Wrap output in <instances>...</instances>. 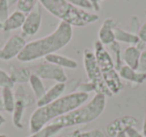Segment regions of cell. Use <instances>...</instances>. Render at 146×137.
I'll return each mask as SVG.
<instances>
[{
    "label": "cell",
    "mask_w": 146,
    "mask_h": 137,
    "mask_svg": "<svg viewBox=\"0 0 146 137\" xmlns=\"http://www.w3.org/2000/svg\"><path fill=\"white\" fill-rule=\"evenodd\" d=\"M73 36L72 26L61 21L52 33L26 43L23 50L17 56L21 62H30L57 52L71 41Z\"/></svg>",
    "instance_id": "obj_2"
},
{
    "label": "cell",
    "mask_w": 146,
    "mask_h": 137,
    "mask_svg": "<svg viewBox=\"0 0 146 137\" xmlns=\"http://www.w3.org/2000/svg\"><path fill=\"white\" fill-rule=\"evenodd\" d=\"M141 52L142 51L137 46H129L124 49L123 53H122V60L125 63V65L137 70Z\"/></svg>",
    "instance_id": "obj_16"
},
{
    "label": "cell",
    "mask_w": 146,
    "mask_h": 137,
    "mask_svg": "<svg viewBox=\"0 0 146 137\" xmlns=\"http://www.w3.org/2000/svg\"><path fill=\"white\" fill-rule=\"evenodd\" d=\"M28 82L30 84V87L32 89V92L34 94L35 98L37 100H39L45 94V92H46V89H45V86L42 82V79L38 75L33 73V74H31Z\"/></svg>",
    "instance_id": "obj_19"
},
{
    "label": "cell",
    "mask_w": 146,
    "mask_h": 137,
    "mask_svg": "<svg viewBox=\"0 0 146 137\" xmlns=\"http://www.w3.org/2000/svg\"><path fill=\"white\" fill-rule=\"evenodd\" d=\"M14 95H15V99H16V100L24 101V102L26 103L27 106L32 103V99L27 95V93L25 92V90H24V88H23L22 85H20V86L17 87V90H16V92L14 93Z\"/></svg>",
    "instance_id": "obj_26"
},
{
    "label": "cell",
    "mask_w": 146,
    "mask_h": 137,
    "mask_svg": "<svg viewBox=\"0 0 146 137\" xmlns=\"http://www.w3.org/2000/svg\"><path fill=\"white\" fill-rule=\"evenodd\" d=\"M61 130H62V128L60 126L50 122L47 125H45L44 127H42L40 130L31 133V135H29L28 137H52Z\"/></svg>",
    "instance_id": "obj_22"
},
{
    "label": "cell",
    "mask_w": 146,
    "mask_h": 137,
    "mask_svg": "<svg viewBox=\"0 0 146 137\" xmlns=\"http://www.w3.org/2000/svg\"><path fill=\"white\" fill-rule=\"evenodd\" d=\"M137 35L139 37L140 41L146 43V16H145V20L142 23V25H140V28L137 32Z\"/></svg>",
    "instance_id": "obj_33"
},
{
    "label": "cell",
    "mask_w": 146,
    "mask_h": 137,
    "mask_svg": "<svg viewBox=\"0 0 146 137\" xmlns=\"http://www.w3.org/2000/svg\"><path fill=\"white\" fill-rule=\"evenodd\" d=\"M0 103H2V101H1V96H0Z\"/></svg>",
    "instance_id": "obj_44"
},
{
    "label": "cell",
    "mask_w": 146,
    "mask_h": 137,
    "mask_svg": "<svg viewBox=\"0 0 146 137\" xmlns=\"http://www.w3.org/2000/svg\"><path fill=\"white\" fill-rule=\"evenodd\" d=\"M93 52L107 88L112 93V95L118 94L121 91L123 84L121 82L119 73L115 68L113 59L111 58L110 54L100 41L94 42Z\"/></svg>",
    "instance_id": "obj_5"
},
{
    "label": "cell",
    "mask_w": 146,
    "mask_h": 137,
    "mask_svg": "<svg viewBox=\"0 0 146 137\" xmlns=\"http://www.w3.org/2000/svg\"><path fill=\"white\" fill-rule=\"evenodd\" d=\"M105 107L106 96L100 93H96L87 104L82 105L71 112L54 119L52 123L60 126L62 129L75 125L90 123L103 113Z\"/></svg>",
    "instance_id": "obj_4"
},
{
    "label": "cell",
    "mask_w": 146,
    "mask_h": 137,
    "mask_svg": "<svg viewBox=\"0 0 146 137\" xmlns=\"http://www.w3.org/2000/svg\"><path fill=\"white\" fill-rule=\"evenodd\" d=\"M40 5V3L37 1L32 10L28 14H26L25 21L21 27L22 33L25 36H33L38 32L39 28H40L41 21H42Z\"/></svg>",
    "instance_id": "obj_9"
},
{
    "label": "cell",
    "mask_w": 146,
    "mask_h": 137,
    "mask_svg": "<svg viewBox=\"0 0 146 137\" xmlns=\"http://www.w3.org/2000/svg\"><path fill=\"white\" fill-rule=\"evenodd\" d=\"M66 1L70 3V4H72L73 6H75L80 9H83V10L93 9L92 4L90 3L89 0H66Z\"/></svg>",
    "instance_id": "obj_28"
},
{
    "label": "cell",
    "mask_w": 146,
    "mask_h": 137,
    "mask_svg": "<svg viewBox=\"0 0 146 137\" xmlns=\"http://www.w3.org/2000/svg\"><path fill=\"white\" fill-rule=\"evenodd\" d=\"M117 27V22L112 18H107L103 21L98 31V41L103 45H110L115 41L114 29Z\"/></svg>",
    "instance_id": "obj_11"
},
{
    "label": "cell",
    "mask_w": 146,
    "mask_h": 137,
    "mask_svg": "<svg viewBox=\"0 0 146 137\" xmlns=\"http://www.w3.org/2000/svg\"><path fill=\"white\" fill-rule=\"evenodd\" d=\"M115 137H127V136H126V134H125V133H119V134H118V135H116Z\"/></svg>",
    "instance_id": "obj_40"
},
{
    "label": "cell",
    "mask_w": 146,
    "mask_h": 137,
    "mask_svg": "<svg viewBox=\"0 0 146 137\" xmlns=\"http://www.w3.org/2000/svg\"><path fill=\"white\" fill-rule=\"evenodd\" d=\"M9 75L11 76L12 80L17 83H25L28 82L29 78L31 76V72L28 68L25 67H20V68H16V67H10V71H9Z\"/></svg>",
    "instance_id": "obj_20"
},
{
    "label": "cell",
    "mask_w": 146,
    "mask_h": 137,
    "mask_svg": "<svg viewBox=\"0 0 146 137\" xmlns=\"http://www.w3.org/2000/svg\"><path fill=\"white\" fill-rule=\"evenodd\" d=\"M125 134L127 137H145L141 132H139L135 127H132V128L127 129Z\"/></svg>",
    "instance_id": "obj_34"
},
{
    "label": "cell",
    "mask_w": 146,
    "mask_h": 137,
    "mask_svg": "<svg viewBox=\"0 0 146 137\" xmlns=\"http://www.w3.org/2000/svg\"><path fill=\"white\" fill-rule=\"evenodd\" d=\"M1 101H2L3 110L7 112H13L16 103L15 95L12 89L10 88H4L2 89V96H1Z\"/></svg>",
    "instance_id": "obj_21"
},
{
    "label": "cell",
    "mask_w": 146,
    "mask_h": 137,
    "mask_svg": "<svg viewBox=\"0 0 146 137\" xmlns=\"http://www.w3.org/2000/svg\"><path fill=\"white\" fill-rule=\"evenodd\" d=\"M26 103L22 100H16L15 103L14 110H13L12 114V122L13 125L16 127L17 129H22L24 127V124L22 122L23 114H24L25 108H26Z\"/></svg>",
    "instance_id": "obj_18"
},
{
    "label": "cell",
    "mask_w": 146,
    "mask_h": 137,
    "mask_svg": "<svg viewBox=\"0 0 146 137\" xmlns=\"http://www.w3.org/2000/svg\"><path fill=\"white\" fill-rule=\"evenodd\" d=\"M14 84V81L12 80L9 73H7L6 71L2 70V69H0V88L12 89Z\"/></svg>",
    "instance_id": "obj_25"
},
{
    "label": "cell",
    "mask_w": 146,
    "mask_h": 137,
    "mask_svg": "<svg viewBox=\"0 0 146 137\" xmlns=\"http://www.w3.org/2000/svg\"><path fill=\"white\" fill-rule=\"evenodd\" d=\"M137 125V119L133 116L125 115L112 120L106 126V133L109 137H115L119 133H125L126 130Z\"/></svg>",
    "instance_id": "obj_10"
},
{
    "label": "cell",
    "mask_w": 146,
    "mask_h": 137,
    "mask_svg": "<svg viewBox=\"0 0 146 137\" xmlns=\"http://www.w3.org/2000/svg\"><path fill=\"white\" fill-rule=\"evenodd\" d=\"M79 137H105V134L100 129H92L89 131L81 132Z\"/></svg>",
    "instance_id": "obj_29"
},
{
    "label": "cell",
    "mask_w": 146,
    "mask_h": 137,
    "mask_svg": "<svg viewBox=\"0 0 146 137\" xmlns=\"http://www.w3.org/2000/svg\"><path fill=\"white\" fill-rule=\"evenodd\" d=\"M9 4L7 0H0V23L3 24L9 16Z\"/></svg>",
    "instance_id": "obj_27"
},
{
    "label": "cell",
    "mask_w": 146,
    "mask_h": 137,
    "mask_svg": "<svg viewBox=\"0 0 146 137\" xmlns=\"http://www.w3.org/2000/svg\"><path fill=\"white\" fill-rule=\"evenodd\" d=\"M77 89L80 91V92H84V93H88L91 92V91H94L95 92V88H94V85L92 84L91 82H84L81 83L77 86Z\"/></svg>",
    "instance_id": "obj_31"
},
{
    "label": "cell",
    "mask_w": 146,
    "mask_h": 137,
    "mask_svg": "<svg viewBox=\"0 0 146 137\" xmlns=\"http://www.w3.org/2000/svg\"><path fill=\"white\" fill-rule=\"evenodd\" d=\"M119 76L121 79H124L126 81H129L133 85H139L142 84L143 82L146 81V74L145 73H141L139 71L135 70V69L130 68L129 66L124 64L123 66L120 68L118 71Z\"/></svg>",
    "instance_id": "obj_13"
},
{
    "label": "cell",
    "mask_w": 146,
    "mask_h": 137,
    "mask_svg": "<svg viewBox=\"0 0 146 137\" xmlns=\"http://www.w3.org/2000/svg\"><path fill=\"white\" fill-rule=\"evenodd\" d=\"M35 74L38 75L41 79L54 80L56 81V83H66L67 81V75L63 68L46 61L37 65Z\"/></svg>",
    "instance_id": "obj_7"
},
{
    "label": "cell",
    "mask_w": 146,
    "mask_h": 137,
    "mask_svg": "<svg viewBox=\"0 0 146 137\" xmlns=\"http://www.w3.org/2000/svg\"><path fill=\"white\" fill-rule=\"evenodd\" d=\"M90 3L92 4V7L95 11L100 10V3L103 1V0H89Z\"/></svg>",
    "instance_id": "obj_35"
},
{
    "label": "cell",
    "mask_w": 146,
    "mask_h": 137,
    "mask_svg": "<svg viewBox=\"0 0 146 137\" xmlns=\"http://www.w3.org/2000/svg\"><path fill=\"white\" fill-rule=\"evenodd\" d=\"M142 134L146 137V114H145V117H144V120H143V125H142Z\"/></svg>",
    "instance_id": "obj_37"
},
{
    "label": "cell",
    "mask_w": 146,
    "mask_h": 137,
    "mask_svg": "<svg viewBox=\"0 0 146 137\" xmlns=\"http://www.w3.org/2000/svg\"><path fill=\"white\" fill-rule=\"evenodd\" d=\"M0 137H7V135H5V134H0Z\"/></svg>",
    "instance_id": "obj_42"
},
{
    "label": "cell",
    "mask_w": 146,
    "mask_h": 137,
    "mask_svg": "<svg viewBox=\"0 0 146 137\" xmlns=\"http://www.w3.org/2000/svg\"><path fill=\"white\" fill-rule=\"evenodd\" d=\"M83 64L87 78L89 82H91L94 85L95 92L105 95L106 97L112 96V93L107 88L103 80V77H102L101 71H100V68L97 64L94 52L88 48H85L83 51Z\"/></svg>",
    "instance_id": "obj_6"
},
{
    "label": "cell",
    "mask_w": 146,
    "mask_h": 137,
    "mask_svg": "<svg viewBox=\"0 0 146 137\" xmlns=\"http://www.w3.org/2000/svg\"><path fill=\"white\" fill-rule=\"evenodd\" d=\"M26 15L19 10H15L13 13H11L8 16V18L5 20V22L2 24V29L4 32H10L12 30H16L18 28H21L25 21Z\"/></svg>",
    "instance_id": "obj_15"
},
{
    "label": "cell",
    "mask_w": 146,
    "mask_h": 137,
    "mask_svg": "<svg viewBox=\"0 0 146 137\" xmlns=\"http://www.w3.org/2000/svg\"><path fill=\"white\" fill-rule=\"evenodd\" d=\"M137 71L141 73H145L146 74V50H143L141 52L139 58V63H138Z\"/></svg>",
    "instance_id": "obj_30"
},
{
    "label": "cell",
    "mask_w": 146,
    "mask_h": 137,
    "mask_svg": "<svg viewBox=\"0 0 146 137\" xmlns=\"http://www.w3.org/2000/svg\"><path fill=\"white\" fill-rule=\"evenodd\" d=\"M0 110H3V106H2V103H0Z\"/></svg>",
    "instance_id": "obj_41"
},
{
    "label": "cell",
    "mask_w": 146,
    "mask_h": 137,
    "mask_svg": "<svg viewBox=\"0 0 146 137\" xmlns=\"http://www.w3.org/2000/svg\"><path fill=\"white\" fill-rule=\"evenodd\" d=\"M65 89H66V84L65 83H56V84H54L48 90H46L45 94L39 100H37V106L41 107L45 106V105L49 104V103H52L53 101H55L59 97L62 96Z\"/></svg>",
    "instance_id": "obj_12"
},
{
    "label": "cell",
    "mask_w": 146,
    "mask_h": 137,
    "mask_svg": "<svg viewBox=\"0 0 146 137\" xmlns=\"http://www.w3.org/2000/svg\"><path fill=\"white\" fill-rule=\"evenodd\" d=\"M36 2V0H18L17 1V10L21 11L26 15L32 10Z\"/></svg>",
    "instance_id": "obj_24"
},
{
    "label": "cell",
    "mask_w": 146,
    "mask_h": 137,
    "mask_svg": "<svg viewBox=\"0 0 146 137\" xmlns=\"http://www.w3.org/2000/svg\"><path fill=\"white\" fill-rule=\"evenodd\" d=\"M114 34H115V41L119 43H127V44H130V46H137L140 43L138 35L131 31H126L119 27H116L114 29Z\"/></svg>",
    "instance_id": "obj_17"
},
{
    "label": "cell",
    "mask_w": 146,
    "mask_h": 137,
    "mask_svg": "<svg viewBox=\"0 0 146 137\" xmlns=\"http://www.w3.org/2000/svg\"><path fill=\"white\" fill-rule=\"evenodd\" d=\"M38 2L53 16L71 26L83 27L99 19L97 14L77 8L66 0H38Z\"/></svg>",
    "instance_id": "obj_3"
},
{
    "label": "cell",
    "mask_w": 146,
    "mask_h": 137,
    "mask_svg": "<svg viewBox=\"0 0 146 137\" xmlns=\"http://www.w3.org/2000/svg\"><path fill=\"white\" fill-rule=\"evenodd\" d=\"M0 28H2V24L1 23H0Z\"/></svg>",
    "instance_id": "obj_43"
},
{
    "label": "cell",
    "mask_w": 146,
    "mask_h": 137,
    "mask_svg": "<svg viewBox=\"0 0 146 137\" xmlns=\"http://www.w3.org/2000/svg\"><path fill=\"white\" fill-rule=\"evenodd\" d=\"M26 45V41L21 35H13L0 48V59L8 61L17 57Z\"/></svg>",
    "instance_id": "obj_8"
},
{
    "label": "cell",
    "mask_w": 146,
    "mask_h": 137,
    "mask_svg": "<svg viewBox=\"0 0 146 137\" xmlns=\"http://www.w3.org/2000/svg\"><path fill=\"white\" fill-rule=\"evenodd\" d=\"M7 1H8L9 6H11V5L15 4V3H17V1H18V0H7Z\"/></svg>",
    "instance_id": "obj_39"
},
{
    "label": "cell",
    "mask_w": 146,
    "mask_h": 137,
    "mask_svg": "<svg viewBox=\"0 0 146 137\" xmlns=\"http://www.w3.org/2000/svg\"><path fill=\"white\" fill-rule=\"evenodd\" d=\"M80 133H81V131H80L79 129H76L75 131H73V132H71V133L63 135V136H57V137H79Z\"/></svg>",
    "instance_id": "obj_36"
},
{
    "label": "cell",
    "mask_w": 146,
    "mask_h": 137,
    "mask_svg": "<svg viewBox=\"0 0 146 137\" xmlns=\"http://www.w3.org/2000/svg\"><path fill=\"white\" fill-rule=\"evenodd\" d=\"M129 25H130V29H131V32L137 34L138 30H139V28H140L139 19H138V17L137 16H132L131 18H130Z\"/></svg>",
    "instance_id": "obj_32"
},
{
    "label": "cell",
    "mask_w": 146,
    "mask_h": 137,
    "mask_svg": "<svg viewBox=\"0 0 146 137\" xmlns=\"http://www.w3.org/2000/svg\"><path fill=\"white\" fill-rule=\"evenodd\" d=\"M110 47L112 51H113L114 55H115V62H114V65H115V68L117 71L120 70L122 66H123V60H122V53H121V47H120L119 42L117 41H114L113 43H111L110 45H108Z\"/></svg>",
    "instance_id": "obj_23"
},
{
    "label": "cell",
    "mask_w": 146,
    "mask_h": 137,
    "mask_svg": "<svg viewBox=\"0 0 146 137\" xmlns=\"http://www.w3.org/2000/svg\"><path fill=\"white\" fill-rule=\"evenodd\" d=\"M5 121H6V120H5V117L3 116V115L1 114V113H0V127H1L3 124H4Z\"/></svg>",
    "instance_id": "obj_38"
},
{
    "label": "cell",
    "mask_w": 146,
    "mask_h": 137,
    "mask_svg": "<svg viewBox=\"0 0 146 137\" xmlns=\"http://www.w3.org/2000/svg\"><path fill=\"white\" fill-rule=\"evenodd\" d=\"M88 93L75 91L62 95L52 103H49L45 106L38 107L33 111L29 119L30 132H36L49 122H52L54 119L82 106L88 100Z\"/></svg>",
    "instance_id": "obj_1"
},
{
    "label": "cell",
    "mask_w": 146,
    "mask_h": 137,
    "mask_svg": "<svg viewBox=\"0 0 146 137\" xmlns=\"http://www.w3.org/2000/svg\"><path fill=\"white\" fill-rule=\"evenodd\" d=\"M45 61L52 63L61 68L67 69H76L78 67V63L76 60L70 58V57L64 56V55L58 54V53H52L45 57Z\"/></svg>",
    "instance_id": "obj_14"
}]
</instances>
